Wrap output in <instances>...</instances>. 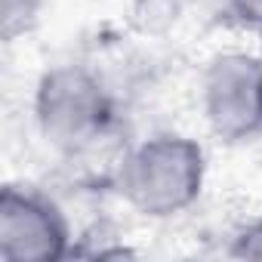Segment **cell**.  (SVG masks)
Masks as SVG:
<instances>
[{
    "label": "cell",
    "instance_id": "cell-1",
    "mask_svg": "<svg viewBox=\"0 0 262 262\" xmlns=\"http://www.w3.org/2000/svg\"><path fill=\"white\" fill-rule=\"evenodd\" d=\"M213 117L219 129H244L262 117V74L250 59H225L210 80Z\"/></svg>",
    "mask_w": 262,
    "mask_h": 262
},
{
    "label": "cell",
    "instance_id": "cell-2",
    "mask_svg": "<svg viewBox=\"0 0 262 262\" xmlns=\"http://www.w3.org/2000/svg\"><path fill=\"white\" fill-rule=\"evenodd\" d=\"M237 4L250 19H262V0H237Z\"/></svg>",
    "mask_w": 262,
    "mask_h": 262
}]
</instances>
